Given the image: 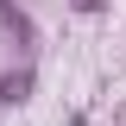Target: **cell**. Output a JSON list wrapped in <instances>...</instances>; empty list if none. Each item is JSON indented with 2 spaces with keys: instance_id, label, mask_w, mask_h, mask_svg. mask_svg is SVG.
Listing matches in <instances>:
<instances>
[{
  "instance_id": "1",
  "label": "cell",
  "mask_w": 126,
  "mask_h": 126,
  "mask_svg": "<svg viewBox=\"0 0 126 126\" xmlns=\"http://www.w3.org/2000/svg\"><path fill=\"white\" fill-rule=\"evenodd\" d=\"M25 88H32V69H13V76H0V107L25 101Z\"/></svg>"
}]
</instances>
